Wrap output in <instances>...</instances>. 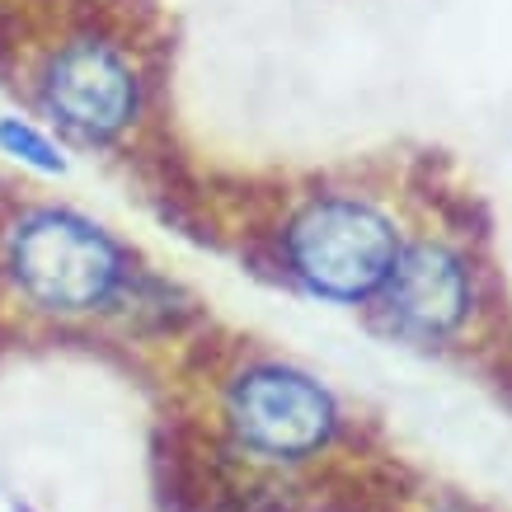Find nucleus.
<instances>
[{"label":"nucleus","mask_w":512,"mask_h":512,"mask_svg":"<svg viewBox=\"0 0 512 512\" xmlns=\"http://www.w3.org/2000/svg\"><path fill=\"white\" fill-rule=\"evenodd\" d=\"M5 264L19 292L52 315L104 311L127 287L118 240L71 207L24 212L5 235Z\"/></svg>","instance_id":"obj_1"},{"label":"nucleus","mask_w":512,"mask_h":512,"mask_svg":"<svg viewBox=\"0 0 512 512\" xmlns=\"http://www.w3.org/2000/svg\"><path fill=\"white\" fill-rule=\"evenodd\" d=\"M287 249H292V268L311 292L334 301H362L395 268L400 240L372 202L320 198L296 217Z\"/></svg>","instance_id":"obj_2"},{"label":"nucleus","mask_w":512,"mask_h":512,"mask_svg":"<svg viewBox=\"0 0 512 512\" xmlns=\"http://www.w3.org/2000/svg\"><path fill=\"white\" fill-rule=\"evenodd\" d=\"M38 104L57 132L104 146L123 137L141 109L137 71L123 52L104 38H71L47 57L38 76Z\"/></svg>","instance_id":"obj_3"},{"label":"nucleus","mask_w":512,"mask_h":512,"mask_svg":"<svg viewBox=\"0 0 512 512\" xmlns=\"http://www.w3.org/2000/svg\"><path fill=\"white\" fill-rule=\"evenodd\" d=\"M231 428L268 456H306L334 428V400L292 367H254L231 386Z\"/></svg>","instance_id":"obj_4"},{"label":"nucleus","mask_w":512,"mask_h":512,"mask_svg":"<svg viewBox=\"0 0 512 512\" xmlns=\"http://www.w3.org/2000/svg\"><path fill=\"white\" fill-rule=\"evenodd\" d=\"M386 306L404 329L414 334H451L470 311V278L466 264L442 245H414L395 254V268L386 273Z\"/></svg>","instance_id":"obj_5"},{"label":"nucleus","mask_w":512,"mask_h":512,"mask_svg":"<svg viewBox=\"0 0 512 512\" xmlns=\"http://www.w3.org/2000/svg\"><path fill=\"white\" fill-rule=\"evenodd\" d=\"M0 156L15 160L19 170L47 174V179L66 174V151L57 146V137L33 118H19V113H0Z\"/></svg>","instance_id":"obj_6"}]
</instances>
